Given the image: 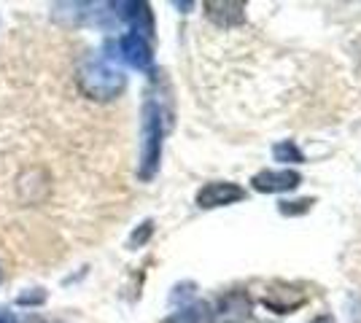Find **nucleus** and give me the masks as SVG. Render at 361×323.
<instances>
[{
    "mask_svg": "<svg viewBox=\"0 0 361 323\" xmlns=\"http://www.w3.org/2000/svg\"><path fill=\"white\" fill-rule=\"evenodd\" d=\"M78 84H81V92L87 97L106 103V100H114L124 92L127 78L108 57H90L84 62V68L78 70Z\"/></svg>",
    "mask_w": 361,
    "mask_h": 323,
    "instance_id": "1",
    "label": "nucleus"
},
{
    "mask_svg": "<svg viewBox=\"0 0 361 323\" xmlns=\"http://www.w3.org/2000/svg\"><path fill=\"white\" fill-rule=\"evenodd\" d=\"M162 156V110L149 100L143 108V146H140V178L149 181L159 167Z\"/></svg>",
    "mask_w": 361,
    "mask_h": 323,
    "instance_id": "2",
    "label": "nucleus"
},
{
    "mask_svg": "<svg viewBox=\"0 0 361 323\" xmlns=\"http://www.w3.org/2000/svg\"><path fill=\"white\" fill-rule=\"evenodd\" d=\"M245 200V189L232 181H211L197 191V208L202 210H213V208H224L232 202Z\"/></svg>",
    "mask_w": 361,
    "mask_h": 323,
    "instance_id": "3",
    "label": "nucleus"
},
{
    "mask_svg": "<svg viewBox=\"0 0 361 323\" xmlns=\"http://www.w3.org/2000/svg\"><path fill=\"white\" fill-rule=\"evenodd\" d=\"M251 296L243 289L226 291L213 310V323H245L251 318Z\"/></svg>",
    "mask_w": 361,
    "mask_h": 323,
    "instance_id": "4",
    "label": "nucleus"
},
{
    "mask_svg": "<svg viewBox=\"0 0 361 323\" xmlns=\"http://www.w3.org/2000/svg\"><path fill=\"white\" fill-rule=\"evenodd\" d=\"M302 184V175L297 170H262L251 178V186L262 194H281V191H294Z\"/></svg>",
    "mask_w": 361,
    "mask_h": 323,
    "instance_id": "5",
    "label": "nucleus"
},
{
    "mask_svg": "<svg viewBox=\"0 0 361 323\" xmlns=\"http://www.w3.org/2000/svg\"><path fill=\"white\" fill-rule=\"evenodd\" d=\"M205 16L219 27H238L245 22V3H229V0H208L205 6Z\"/></svg>",
    "mask_w": 361,
    "mask_h": 323,
    "instance_id": "6",
    "label": "nucleus"
},
{
    "mask_svg": "<svg viewBox=\"0 0 361 323\" xmlns=\"http://www.w3.org/2000/svg\"><path fill=\"white\" fill-rule=\"evenodd\" d=\"M119 51H121V60L127 65H133L137 70H149L151 68V46L149 41L137 32H127L119 38Z\"/></svg>",
    "mask_w": 361,
    "mask_h": 323,
    "instance_id": "7",
    "label": "nucleus"
},
{
    "mask_svg": "<svg viewBox=\"0 0 361 323\" xmlns=\"http://www.w3.org/2000/svg\"><path fill=\"white\" fill-rule=\"evenodd\" d=\"M162 323H213V308L208 302H192L167 315Z\"/></svg>",
    "mask_w": 361,
    "mask_h": 323,
    "instance_id": "8",
    "label": "nucleus"
},
{
    "mask_svg": "<svg viewBox=\"0 0 361 323\" xmlns=\"http://www.w3.org/2000/svg\"><path fill=\"white\" fill-rule=\"evenodd\" d=\"M272 156H275V162H302V159H305L294 140H283V143H278V146L272 148Z\"/></svg>",
    "mask_w": 361,
    "mask_h": 323,
    "instance_id": "9",
    "label": "nucleus"
},
{
    "mask_svg": "<svg viewBox=\"0 0 361 323\" xmlns=\"http://www.w3.org/2000/svg\"><path fill=\"white\" fill-rule=\"evenodd\" d=\"M310 205H313V200L281 202V213H283V215H297V213H305V210H310Z\"/></svg>",
    "mask_w": 361,
    "mask_h": 323,
    "instance_id": "10",
    "label": "nucleus"
},
{
    "mask_svg": "<svg viewBox=\"0 0 361 323\" xmlns=\"http://www.w3.org/2000/svg\"><path fill=\"white\" fill-rule=\"evenodd\" d=\"M0 323H16V315L11 312V310L0 308Z\"/></svg>",
    "mask_w": 361,
    "mask_h": 323,
    "instance_id": "11",
    "label": "nucleus"
},
{
    "mask_svg": "<svg viewBox=\"0 0 361 323\" xmlns=\"http://www.w3.org/2000/svg\"><path fill=\"white\" fill-rule=\"evenodd\" d=\"M310 323H334V318H331V315H318V318H313Z\"/></svg>",
    "mask_w": 361,
    "mask_h": 323,
    "instance_id": "12",
    "label": "nucleus"
},
{
    "mask_svg": "<svg viewBox=\"0 0 361 323\" xmlns=\"http://www.w3.org/2000/svg\"><path fill=\"white\" fill-rule=\"evenodd\" d=\"M0 280H3V270H0Z\"/></svg>",
    "mask_w": 361,
    "mask_h": 323,
    "instance_id": "13",
    "label": "nucleus"
}]
</instances>
